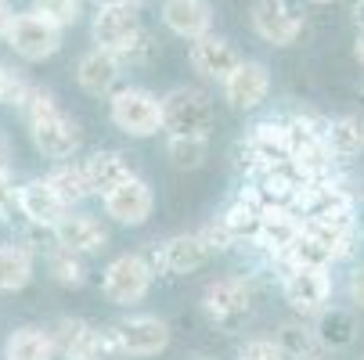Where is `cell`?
I'll return each instance as SVG.
<instances>
[{"mask_svg":"<svg viewBox=\"0 0 364 360\" xmlns=\"http://www.w3.org/2000/svg\"><path fill=\"white\" fill-rule=\"evenodd\" d=\"M235 360H285V353L278 349V342L274 339H245L242 346H238V353H235Z\"/></svg>","mask_w":364,"mask_h":360,"instance_id":"cell-36","label":"cell"},{"mask_svg":"<svg viewBox=\"0 0 364 360\" xmlns=\"http://www.w3.org/2000/svg\"><path fill=\"white\" fill-rule=\"evenodd\" d=\"M116 328L127 356H159L170 346V324L155 314H130Z\"/></svg>","mask_w":364,"mask_h":360,"instance_id":"cell-13","label":"cell"},{"mask_svg":"<svg viewBox=\"0 0 364 360\" xmlns=\"http://www.w3.org/2000/svg\"><path fill=\"white\" fill-rule=\"evenodd\" d=\"M15 180H11V170H0V224H4L15 209H18V202H15Z\"/></svg>","mask_w":364,"mask_h":360,"instance_id":"cell-38","label":"cell"},{"mask_svg":"<svg viewBox=\"0 0 364 360\" xmlns=\"http://www.w3.org/2000/svg\"><path fill=\"white\" fill-rule=\"evenodd\" d=\"M151 281H155V274L144 263V256L141 252H123L105 267V281H101V288H105L109 302L134 306V302H141L151 292Z\"/></svg>","mask_w":364,"mask_h":360,"instance_id":"cell-6","label":"cell"},{"mask_svg":"<svg viewBox=\"0 0 364 360\" xmlns=\"http://www.w3.org/2000/svg\"><path fill=\"white\" fill-rule=\"evenodd\" d=\"M296 234H299V217L289 209V205H267L264 217H259V227H256L252 241L267 256H274V260H285V252L296 241Z\"/></svg>","mask_w":364,"mask_h":360,"instance_id":"cell-18","label":"cell"},{"mask_svg":"<svg viewBox=\"0 0 364 360\" xmlns=\"http://www.w3.org/2000/svg\"><path fill=\"white\" fill-rule=\"evenodd\" d=\"M163 26L181 40H202L213 29L210 0H163Z\"/></svg>","mask_w":364,"mask_h":360,"instance_id":"cell-17","label":"cell"},{"mask_svg":"<svg viewBox=\"0 0 364 360\" xmlns=\"http://www.w3.org/2000/svg\"><path fill=\"white\" fill-rule=\"evenodd\" d=\"M285 263H289V267H310V271H328V267L336 263V256H332L318 238H310V234L299 227L296 241H292L289 252H285Z\"/></svg>","mask_w":364,"mask_h":360,"instance_id":"cell-31","label":"cell"},{"mask_svg":"<svg viewBox=\"0 0 364 360\" xmlns=\"http://www.w3.org/2000/svg\"><path fill=\"white\" fill-rule=\"evenodd\" d=\"M33 11L43 15L50 26L69 29V26H76L80 15H83V0H33Z\"/></svg>","mask_w":364,"mask_h":360,"instance_id":"cell-32","label":"cell"},{"mask_svg":"<svg viewBox=\"0 0 364 360\" xmlns=\"http://www.w3.org/2000/svg\"><path fill=\"white\" fill-rule=\"evenodd\" d=\"M11 22H15V8L8 4V0H0V40L8 36V29H11Z\"/></svg>","mask_w":364,"mask_h":360,"instance_id":"cell-40","label":"cell"},{"mask_svg":"<svg viewBox=\"0 0 364 360\" xmlns=\"http://www.w3.org/2000/svg\"><path fill=\"white\" fill-rule=\"evenodd\" d=\"M4 40H8V47L15 50L22 62H43L50 55H58L62 29L50 26L36 11H22V15H15V22H11V29H8Z\"/></svg>","mask_w":364,"mask_h":360,"instance_id":"cell-7","label":"cell"},{"mask_svg":"<svg viewBox=\"0 0 364 360\" xmlns=\"http://www.w3.org/2000/svg\"><path fill=\"white\" fill-rule=\"evenodd\" d=\"M325 148L339 163H350L364 151V119L360 116H339L325 123Z\"/></svg>","mask_w":364,"mask_h":360,"instance_id":"cell-23","label":"cell"},{"mask_svg":"<svg viewBox=\"0 0 364 360\" xmlns=\"http://www.w3.org/2000/svg\"><path fill=\"white\" fill-rule=\"evenodd\" d=\"M43 263H47L50 278H55L58 285L80 288V285L87 281V263H83V256H76V252L62 249L58 241H55V245H50V249L43 252Z\"/></svg>","mask_w":364,"mask_h":360,"instance_id":"cell-30","label":"cell"},{"mask_svg":"<svg viewBox=\"0 0 364 360\" xmlns=\"http://www.w3.org/2000/svg\"><path fill=\"white\" fill-rule=\"evenodd\" d=\"M353 22H357V29L364 33V0H353Z\"/></svg>","mask_w":364,"mask_h":360,"instance_id":"cell-42","label":"cell"},{"mask_svg":"<svg viewBox=\"0 0 364 360\" xmlns=\"http://www.w3.org/2000/svg\"><path fill=\"white\" fill-rule=\"evenodd\" d=\"M15 202H18V213H22L33 227H43V231H55L58 220L69 213L65 202L55 195V187H50L43 177H33V180L18 184Z\"/></svg>","mask_w":364,"mask_h":360,"instance_id":"cell-12","label":"cell"},{"mask_svg":"<svg viewBox=\"0 0 364 360\" xmlns=\"http://www.w3.org/2000/svg\"><path fill=\"white\" fill-rule=\"evenodd\" d=\"M282 295L296 314L310 317L321 314L325 302L332 295V278L328 271H310V267H289V274L282 278Z\"/></svg>","mask_w":364,"mask_h":360,"instance_id":"cell-9","label":"cell"},{"mask_svg":"<svg viewBox=\"0 0 364 360\" xmlns=\"http://www.w3.org/2000/svg\"><path fill=\"white\" fill-rule=\"evenodd\" d=\"M274 342L285 353V360H306L321 349L318 339H314V328L303 324V321H282L278 332H274Z\"/></svg>","mask_w":364,"mask_h":360,"instance_id":"cell-29","label":"cell"},{"mask_svg":"<svg viewBox=\"0 0 364 360\" xmlns=\"http://www.w3.org/2000/svg\"><path fill=\"white\" fill-rule=\"evenodd\" d=\"M314 339L321 349H346L357 339V317L350 310H339V306H325L314 321Z\"/></svg>","mask_w":364,"mask_h":360,"instance_id":"cell-24","label":"cell"},{"mask_svg":"<svg viewBox=\"0 0 364 360\" xmlns=\"http://www.w3.org/2000/svg\"><path fill=\"white\" fill-rule=\"evenodd\" d=\"M198 234H202V241H205V245H210L213 252H231V249L238 245V241L231 238V231H228V227H224V224H220L217 217H213L210 224H205V227H202Z\"/></svg>","mask_w":364,"mask_h":360,"instance_id":"cell-37","label":"cell"},{"mask_svg":"<svg viewBox=\"0 0 364 360\" xmlns=\"http://www.w3.org/2000/svg\"><path fill=\"white\" fill-rule=\"evenodd\" d=\"M109 119L127 137H155L163 130V105L148 87H119L109 97Z\"/></svg>","mask_w":364,"mask_h":360,"instance_id":"cell-3","label":"cell"},{"mask_svg":"<svg viewBox=\"0 0 364 360\" xmlns=\"http://www.w3.org/2000/svg\"><path fill=\"white\" fill-rule=\"evenodd\" d=\"M252 299H256L252 281L242 278V274L217 278V281L205 285V292H202L205 314H210V321H213L220 332H228V335H235V332L245 324V317H249V310H252Z\"/></svg>","mask_w":364,"mask_h":360,"instance_id":"cell-2","label":"cell"},{"mask_svg":"<svg viewBox=\"0 0 364 360\" xmlns=\"http://www.w3.org/2000/svg\"><path fill=\"white\" fill-rule=\"evenodd\" d=\"M360 97H364V87H360Z\"/></svg>","mask_w":364,"mask_h":360,"instance_id":"cell-50","label":"cell"},{"mask_svg":"<svg viewBox=\"0 0 364 360\" xmlns=\"http://www.w3.org/2000/svg\"><path fill=\"white\" fill-rule=\"evenodd\" d=\"M306 360H325V356H321V353H314V356H306Z\"/></svg>","mask_w":364,"mask_h":360,"instance_id":"cell-47","label":"cell"},{"mask_svg":"<svg viewBox=\"0 0 364 360\" xmlns=\"http://www.w3.org/2000/svg\"><path fill=\"white\" fill-rule=\"evenodd\" d=\"M166 159L177 170H202L210 159V137H195V133H170L166 137Z\"/></svg>","mask_w":364,"mask_h":360,"instance_id":"cell-28","label":"cell"},{"mask_svg":"<svg viewBox=\"0 0 364 360\" xmlns=\"http://www.w3.org/2000/svg\"><path fill=\"white\" fill-rule=\"evenodd\" d=\"M55 241L76 256H97V252H105L109 249V231L101 227V220H94L90 213H65L55 227Z\"/></svg>","mask_w":364,"mask_h":360,"instance_id":"cell-15","label":"cell"},{"mask_svg":"<svg viewBox=\"0 0 364 360\" xmlns=\"http://www.w3.org/2000/svg\"><path fill=\"white\" fill-rule=\"evenodd\" d=\"M310 4H332V0H310Z\"/></svg>","mask_w":364,"mask_h":360,"instance_id":"cell-46","label":"cell"},{"mask_svg":"<svg viewBox=\"0 0 364 360\" xmlns=\"http://www.w3.org/2000/svg\"><path fill=\"white\" fill-rule=\"evenodd\" d=\"M47 335L55 342V353L65 360H90L94 353V324L83 317H58Z\"/></svg>","mask_w":364,"mask_h":360,"instance_id":"cell-22","label":"cell"},{"mask_svg":"<svg viewBox=\"0 0 364 360\" xmlns=\"http://www.w3.org/2000/svg\"><path fill=\"white\" fill-rule=\"evenodd\" d=\"M353 55H357V62L364 65V33L357 36V43H353Z\"/></svg>","mask_w":364,"mask_h":360,"instance_id":"cell-43","label":"cell"},{"mask_svg":"<svg viewBox=\"0 0 364 360\" xmlns=\"http://www.w3.org/2000/svg\"><path fill=\"white\" fill-rule=\"evenodd\" d=\"M22 116H26V126H29V137H33L36 151L50 166H55V163H69L80 151L83 126L58 105V97L50 94L47 87L33 83L26 105H22Z\"/></svg>","mask_w":364,"mask_h":360,"instance_id":"cell-1","label":"cell"},{"mask_svg":"<svg viewBox=\"0 0 364 360\" xmlns=\"http://www.w3.org/2000/svg\"><path fill=\"white\" fill-rule=\"evenodd\" d=\"M90 360H127L123 339L116 324H94V353Z\"/></svg>","mask_w":364,"mask_h":360,"instance_id":"cell-33","label":"cell"},{"mask_svg":"<svg viewBox=\"0 0 364 360\" xmlns=\"http://www.w3.org/2000/svg\"><path fill=\"white\" fill-rule=\"evenodd\" d=\"M346 295L357 310H364V263L350 271V281H346Z\"/></svg>","mask_w":364,"mask_h":360,"instance_id":"cell-39","label":"cell"},{"mask_svg":"<svg viewBox=\"0 0 364 360\" xmlns=\"http://www.w3.org/2000/svg\"><path fill=\"white\" fill-rule=\"evenodd\" d=\"M50 187H55V195L65 202V209H76L80 202H87L90 198V184H87V173H83V166L80 163H55L50 166V173L43 177Z\"/></svg>","mask_w":364,"mask_h":360,"instance_id":"cell-25","label":"cell"},{"mask_svg":"<svg viewBox=\"0 0 364 360\" xmlns=\"http://www.w3.org/2000/svg\"><path fill=\"white\" fill-rule=\"evenodd\" d=\"M101 205H105V217H112L123 227H141L148 224L151 209H155V195L148 187L144 177H127L123 184H116L109 195H101Z\"/></svg>","mask_w":364,"mask_h":360,"instance_id":"cell-8","label":"cell"},{"mask_svg":"<svg viewBox=\"0 0 364 360\" xmlns=\"http://www.w3.org/2000/svg\"><path fill=\"white\" fill-rule=\"evenodd\" d=\"M141 256H144V263L151 267V274L181 278V274H191V271H198V267L210 263L213 249L202 241L198 231H191V234H173V238H166L163 245L155 241V245L144 249Z\"/></svg>","mask_w":364,"mask_h":360,"instance_id":"cell-5","label":"cell"},{"mask_svg":"<svg viewBox=\"0 0 364 360\" xmlns=\"http://www.w3.org/2000/svg\"><path fill=\"white\" fill-rule=\"evenodd\" d=\"M29 90H33V83H29L18 69H8V65H4V80H0V105H11V109L22 112Z\"/></svg>","mask_w":364,"mask_h":360,"instance_id":"cell-35","label":"cell"},{"mask_svg":"<svg viewBox=\"0 0 364 360\" xmlns=\"http://www.w3.org/2000/svg\"><path fill=\"white\" fill-rule=\"evenodd\" d=\"M195 360H217V356H195Z\"/></svg>","mask_w":364,"mask_h":360,"instance_id":"cell-48","label":"cell"},{"mask_svg":"<svg viewBox=\"0 0 364 360\" xmlns=\"http://www.w3.org/2000/svg\"><path fill=\"white\" fill-rule=\"evenodd\" d=\"M271 94V69L264 62H238V69L224 80V101L235 112H252Z\"/></svg>","mask_w":364,"mask_h":360,"instance_id":"cell-10","label":"cell"},{"mask_svg":"<svg viewBox=\"0 0 364 360\" xmlns=\"http://www.w3.org/2000/svg\"><path fill=\"white\" fill-rule=\"evenodd\" d=\"M80 166H83V173H87L90 195H109L116 184H123L127 177H134L127 156H123V151H116V148H97V151H90Z\"/></svg>","mask_w":364,"mask_h":360,"instance_id":"cell-21","label":"cell"},{"mask_svg":"<svg viewBox=\"0 0 364 360\" xmlns=\"http://www.w3.org/2000/svg\"><path fill=\"white\" fill-rule=\"evenodd\" d=\"M33 281V252L18 241L0 245V292H22Z\"/></svg>","mask_w":364,"mask_h":360,"instance_id":"cell-26","label":"cell"},{"mask_svg":"<svg viewBox=\"0 0 364 360\" xmlns=\"http://www.w3.org/2000/svg\"><path fill=\"white\" fill-rule=\"evenodd\" d=\"M0 80H4V65H0Z\"/></svg>","mask_w":364,"mask_h":360,"instance_id":"cell-49","label":"cell"},{"mask_svg":"<svg viewBox=\"0 0 364 360\" xmlns=\"http://www.w3.org/2000/svg\"><path fill=\"white\" fill-rule=\"evenodd\" d=\"M0 170H11V141L0 130Z\"/></svg>","mask_w":364,"mask_h":360,"instance_id":"cell-41","label":"cell"},{"mask_svg":"<svg viewBox=\"0 0 364 360\" xmlns=\"http://www.w3.org/2000/svg\"><path fill=\"white\" fill-rule=\"evenodd\" d=\"M264 209H267L264 195H259L256 187H242V191L224 205V209L217 213V220L231 231V238H235V241H242V238H252V234H256Z\"/></svg>","mask_w":364,"mask_h":360,"instance_id":"cell-20","label":"cell"},{"mask_svg":"<svg viewBox=\"0 0 364 360\" xmlns=\"http://www.w3.org/2000/svg\"><path fill=\"white\" fill-rule=\"evenodd\" d=\"M97 8H116V4H127V0H94Z\"/></svg>","mask_w":364,"mask_h":360,"instance_id":"cell-44","label":"cell"},{"mask_svg":"<svg viewBox=\"0 0 364 360\" xmlns=\"http://www.w3.org/2000/svg\"><path fill=\"white\" fill-rule=\"evenodd\" d=\"M141 18H137V8L130 4H116V8H97V15L90 18V36H94V47L101 50H112V55H123L130 47V40L141 33Z\"/></svg>","mask_w":364,"mask_h":360,"instance_id":"cell-11","label":"cell"},{"mask_svg":"<svg viewBox=\"0 0 364 360\" xmlns=\"http://www.w3.org/2000/svg\"><path fill=\"white\" fill-rule=\"evenodd\" d=\"M127 4H130V8H137V4H144V0H127Z\"/></svg>","mask_w":364,"mask_h":360,"instance_id":"cell-45","label":"cell"},{"mask_svg":"<svg viewBox=\"0 0 364 360\" xmlns=\"http://www.w3.org/2000/svg\"><path fill=\"white\" fill-rule=\"evenodd\" d=\"M4 356L8 360H55V342H50L47 328H18L8 335V346H4Z\"/></svg>","mask_w":364,"mask_h":360,"instance_id":"cell-27","label":"cell"},{"mask_svg":"<svg viewBox=\"0 0 364 360\" xmlns=\"http://www.w3.org/2000/svg\"><path fill=\"white\" fill-rule=\"evenodd\" d=\"M252 29L271 47H289L303 36V22H296L282 0H256L252 4Z\"/></svg>","mask_w":364,"mask_h":360,"instance_id":"cell-19","label":"cell"},{"mask_svg":"<svg viewBox=\"0 0 364 360\" xmlns=\"http://www.w3.org/2000/svg\"><path fill=\"white\" fill-rule=\"evenodd\" d=\"M155 58H159V43H155V36H151L148 29H141V33L130 40V47L119 55V62H123V65H134V69H144V65H151Z\"/></svg>","mask_w":364,"mask_h":360,"instance_id":"cell-34","label":"cell"},{"mask_svg":"<svg viewBox=\"0 0 364 360\" xmlns=\"http://www.w3.org/2000/svg\"><path fill=\"white\" fill-rule=\"evenodd\" d=\"M188 62H191V69H195L198 76L224 83V80L238 69L242 55L235 50V43H231V40H224V36H213V33H210V36H202V40H195V43H191Z\"/></svg>","mask_w":364,"mask_h":360,"instance_id":"cell-16","label":"cell"},{"mask_svg":"<svg viewBox=\"0 0 364 360\" xmlns=\"http://www.w3.org/2000/svg\"><path fill=\"white\" fill-rule=\"evenodd\" d=\"M123 62L112 50H101V47H90L87 55L80 58L76 65V83L90 94V97H112L119 90V80H123Z\"/></svg>","mask_w":364,"mask_h":360,"instance_id":"cell-14","label":"cell"},{"mask_svg":"<svg viewBox=\"0 0 364 360\" xmlns=\"http://www.w3.org/2000/svg\"><path fill=\"white\" fill-rule=\"evenodd\" d=\"M163 105V130L166 133H195L210 137L213 130V101L198 87H173L166 97H159Z\"/></svg>","mask_w":364,"mask_h":360,"instance_id":"cell-4","label":"cell"}]
</instances>
